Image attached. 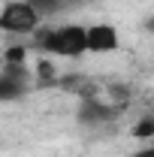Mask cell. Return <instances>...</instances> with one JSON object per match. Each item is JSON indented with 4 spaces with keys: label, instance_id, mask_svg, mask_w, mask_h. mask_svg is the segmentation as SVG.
I'll use <instances>...</instances> for the list:
<instances>
[{
    "label": "cell",
    "instance_id": "cell-4",
    "mask_svg": "<svg viewBox=\"0 0 154 157\" xmlns=\"http://www.w3.org/2000/svg\"><path fill=\"white\" fill-rule=\"evenodd\" d=\"M88 45H91V52H115L118 30L112 24H94V27H88Z\"/></svg>",
    "mask_w": 154,
    "mask_h": 157
},
{
    "label": "cell",
    "instance_id": "cell-7",
    "mask_svg": "<svg viewBox=\"0 0 154 157\" xmlns=\"http://www.w3.org/2000/svg\"><path fill=\"white\" fill-rule=\"evenodd\" d=\"M24 91H27V85H24V82H9V78H0V100H3V103L24 97Z\"/></svg>",
    "mask_w": 154,
    "mask_h": 157
},
{
    "label": "cell",
    "instance_id": "cell-2",
    "mask_svg": "<svg viewBox=\"0 0 154 157\" xmlns=\"http://www.w3.org/2000/svg\"><path fill=\"white\" fill-rule=\"evenodd\" d=\"M121 115V106L115 103H100L97 97L91 100H79V112H76V121L85 124V127H100V124H109Z\"/></svg>",
    "mask_w": 154,
    "mask_h": 157
},
{
    "label": "cell",
    "instance_id": "cell-1",
    "mask_svg": "<svg viewBox=\"0 0 154 157\" xmlns=\"http://www.w3.org/2000/svg\"><path fill=\"white\" fill-rule=\"evenodd\" d=\"M37 24H39V15L27 0L24 3H6L3 6L0 27L6 33H37Z\"/></svg>",
    "mask_w": 154,
    "mask_h": 157
},
{
    "label": "cell",
    "instance_id": "cell-8",
    "mask_svg": "<svg viewBox=\"0 0 154 157\" xmlns=\"http://www.w3.org/2000/svg\"><path fill=\"white\" fill-rule=\"evenodd\" d=\"M0 78L24 82V78H27V63H3V76H0Z\"/></svg>",
    "mask_w": 154,
    "mask_h": 157
},
{
    "label": "cell",
    "instance_id": "cell-5",
    "mask_svg": "<svg viewBox=\"0 0 154 157\" xmlns=\"http://www.w3.org/2000/svg\"><path fill=\"white\" fill-rule=\"evenodd\" d=\"M60 78H58V73H55V67H52V60L48 58H42L37 63V85L39 88H52V85H58Z\"/></svg>",
    "mask_w": 154,
    "mask_h": 157
},
{
    "label": "cell",
    "instance_id": "cell-10",
    "mask_svg": "<svg viewBox=\"0 0 154 157\" xmlns=\"http://www.w3.org/2000/svg\"><path fill=\"white\" fill-rule=\"evenodd\" d=\"M3 63H27V48L24 45H9L3 52Z\"/></svg>",
    "mask_w": 154,
    "mask_h": 157
},
{
    "label": "cell",
    "instance_id": "cell-14",
    "mask_svg": "<svg viewBox=\"0 0 154 157\" xmlns=\"http://www.w3.org/2000/svg\"><path fill=\"white\" fill-rule=\"evenodd\" d=\"M145 30H148V33H154V15H151L148 21H145Z\"/></svg>",
    "mask_w": 154,
    "mask_h": 157
},
{
    "label": "cell",
    "instance_id": "cell-6",
    "mask_svg": "<svg viewBox=\"0 0 154 157\" xmlns=\"http://www.w3.org/2000/svg\"><path fill=\"white\" fill-rule=\"evenodd\" d=\"M27 3L37 9L39 18H52V15H58V12L67 9V3H64V0H27Z\"/></svg>",
    "mask_w": 154,
    "mask_h": 157
},
{
    "label": "cell",
    "instance_id": "cell-11",
    "mask_svg": "<svg viewBox=\"0 0 154 157\" xmlns=\"http://www.w3.org/2000/svg\"><path fill=\"white\" fill-rule=\"evenodd\" d=\"M109 94H112V103L124 109V106H127V100H130V88H124V85H112V88H109Z\"/></svg>",
    "mask_w": 154,
    "mask_h": 157
},
{
    "label": "cell",
    "instance_id": "cell-9",
    "mask_svg": "<svg viewBox=\"0 0 154 157\" xmlns=\"http://www.w3.org/2000/svg\"><path fill=\"white\" fill-rule=\"evenodd\" d=\"M130 133H133V139H151L154 136V118H139Z\"/></svg>",
    "mask_w": 154,
    "mask_h": 157
},
{
    "label": "cell",
    "instance_id": "cell-13",
    "mask_svg": "<svg viewBox=\"0 0 154 157\" xmlns=\"http://www.w3.org/2000/svg\"><path fill=\"white\" fill-rule=\"evenodd\" d=\"M64 3H67V9H70V6H85V3H91V0H64Z\"/></svg>",
    "mask_w": 154,
    "mask_h": 157
},
{
    "label": "cell",
    "instance_id": "cell-3",
    "mask_svg": "<svg viewBox=\"0 0 154 157\" xmlns=\"http://www.w3.org/2000/svg\"><path fill=\"white\" fill-rule=\"evenodd\" d=\"M85 52H91V45H88V27H82V24L58 27V55L60 58H82Z\"/></svg>",
    "mask_w": 154,
    "mask_h": 157
},
{
    "label": "cell",
    "instance_id": "cell-12",
    "mask_svg": "<svg viewBox=\"0 0 154 157\" xmlns=\"http://www.w3.org/2000/svg\"><path fill=\"white\" fill-rule=\"evenodd\" d=\"M133 157H154V145H151V148H142V151H136Z\"/></svg>",
    "mask_w": 154,
    "mask_h": 157
}]
</instances>
